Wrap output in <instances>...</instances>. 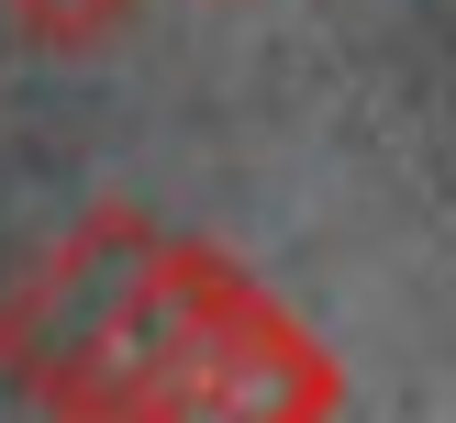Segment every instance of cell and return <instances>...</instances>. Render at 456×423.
I'll list each match as a JSON object with an SVG mask.
<instances>
[{"label":"cell","instance_id":"6da1fadb","mask_svg":"<svg viewBox=\"0 0 456 423\" xmlns=\"http://www.w3.org/2000/svg\"><path fill=\"white\" fill-rule=\"evenodd\" d=\"M145 245H156V223L123 212V200H111V212H89L78 234H56L12 289H0V378H22V390H34L45 356H67V334H78L89 312L134 279V256H145Z\"/></svg>","mask_w":456,"mask_h":423},{"label":"cell","instance_id":"7a4b0ae2","mask_svg":"<svg viewBox=\"0 0 456 423\" xmlns=\"http://www.w3.org/2000/svg\"><path fill=\"white\" fill-rule=\"evenodd\" d=\"M12 12V34H34V45H56V56H78V45H111L134 22V0H0Z\"/></svg>","mask_w":456,"mask_h":423}]
</instances>
